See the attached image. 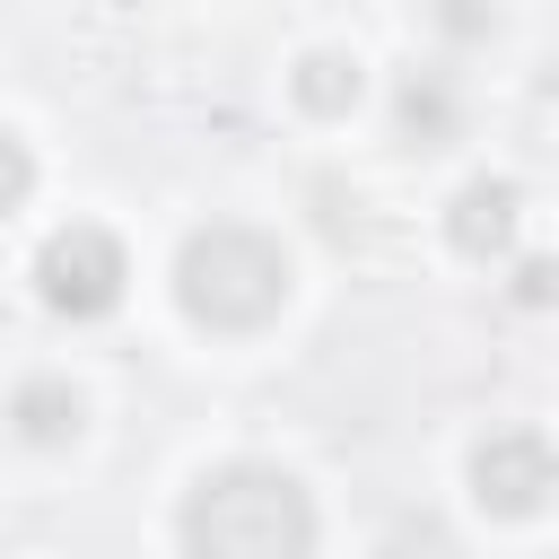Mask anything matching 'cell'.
<instances>
[{
	"instance_id": "cell-2",
	"label": "cell",
	"mask_w": 559,
	"mask_h": 559,
	"mask_svg": "<svg viewBox=\"0 0 559 559\" xmlns=\"http://www.w3.org/2000/svg\"><path fill=\"white\" fill-rule=\"evenodd\" d=\"M175 306H183L201 332H262V323L288 306V253H280L262 227L210 218V227H192L183 253H175Z\"/></svg>"
},
{
	"instance_id": "cell-7",
	"label": "cell",
	"mask_w": 559,
	"mask_h": 559,
	"mask_svg": "<svg viewBox=\"0 0 559 559\" xmlns=\"http://www.w3.org/2000/svg\"><path fill=\"white\" fill-rule=\"evenodd\" d=\"M9 419H17L26 445H70V437H79V393H70L61 376H26V384L9 393Z\"/></svg>"
},
{
	"instance_id": "cell-1",
	"label": "cell",
	"mask_w": 559,
	"mask_h": 559,
	"mask_svg": "<svg viewBox=\"0 0 559 559\" xmlns=\"http://www.w3.org/2000/svg\"><path fill=\"white\" fill-rule=\"evenodd\" d=\"M175 533L183 559H314V498L280 463H218L192 480Z\"/></svg>"
},
{
	"instance_id": "cell-10",
	"label": "cell",
	"mask_w": 559,
	"mask_h": 559,
	"mask_svg": "<svg viewBox=\"0 0 559 559\" xmlns=\"http://www.w3.org/2000/svg\"><path fill=\"white\" fill-rule=\"evenodd\" d=\"M428 17H437L445 35H489V26H498L489 0H428Z\"/></svg>"
},
{
	"instance_id": "cell-8",
	"label": "cell",
	"mask_w": 559,
	"mask_h": 559,
	"mask_svg": "<svg viewBox=\"0 0 559 559\" xmlns=\"http://www.w3.org/2000/svg\"><path fill=\"white\" fill-rule=\"evenodd\" d=\"M288 87H297V105H306V114H349L367 79H358V61H349V52H306Z\"/></svg>"
},
{
	"instance_id": "cell-4",
	"label": "cell",
	"mask_w": 559,
	"mask_h": 559,
	"mask_svg": "<svg viewBox=\"0 0 559 559\" xmlns=\"http://www.w3.org/2000/svg\"><path fill=\"white\" fill-rule=\"evenodd\" d=\"M472 498L489 515H542V498H550V445H542V428L489 437L472 454Z\"/></svg>"
},
{
	"instance_id": "cell-9",
	"label": "cell",
	"mask_w": 559,
	"mask_h": 559,
	"mask_svg": "<svg viewBox=\"0 0 559 559\" xmlns=\"http://www.w3.org/2000/svg\"><path fill=\"white\" fill-rule=\"evenodd\" d=\"M26 192H35V157H26V140L0 122V218H17Z\"/></svg>"
},
{
	"instance_id": "cell-11",
	"label": "cell",
	"mask_w": 559,
	"mask_h": 559,
	"mask_svg": "<svg viewBox=\"0 0 559 559\" xmlns=\"http://www.w3.org/2000/svg\"><path fill=\"white\" fill-rule=\"evenodd\" d=\"M515 297H524V306H542V297H550V271H542V262H524V271H515Z\"/></svg>"
},
{
	"instance_id": "cell-3",
	"label": "cell",
	"mask_w": 559,
	"mask_h": 559,
	"mask_svg": "<svg viewBox=\"0 0 559 559\" xmlns=\"http://www.w3.org/2000/svg\"><path fill=\"white\" fill-rule=\"evenodd\" d=\"M122 288H131V253L105 236V227H61V236H44V253H35V297L52 306V314H70V323H96V314H114L122 306Z\"/></svg>"
},
{
	"instance_id": "cell-6",
	"label": "cell",
	"mask_w": 559,
	"mask_h": 559,
	"mask_svg": "<svg viewBox=\"0 0 559 559\" xmlns=\"http://www.w3.org/2000/svg\"><path fill=\"white\" fill-rule=\"evenodd\" d=\"M393 131H402V148H445V140L463 131L454 79H445V70H411L402 96H393Z\"/></svg>"
},
{
	"instance_id": "cell-5",
	"label": "cell",
	"mask_w": 559,
	"mask_h": 559,
	"mask_svg": "<svg viewBox=\"0 0 559 559\" xmlns=\"http://www.w3.org/2000/svg\"><path fill=\"white\" fill-rule=\"evenodd\" d=\"M515 183L507 175H480V183H463L454 192V210H445V236L472 253V262H489V253H507V236H515Z\"/></svg>"
}]
</instances>
